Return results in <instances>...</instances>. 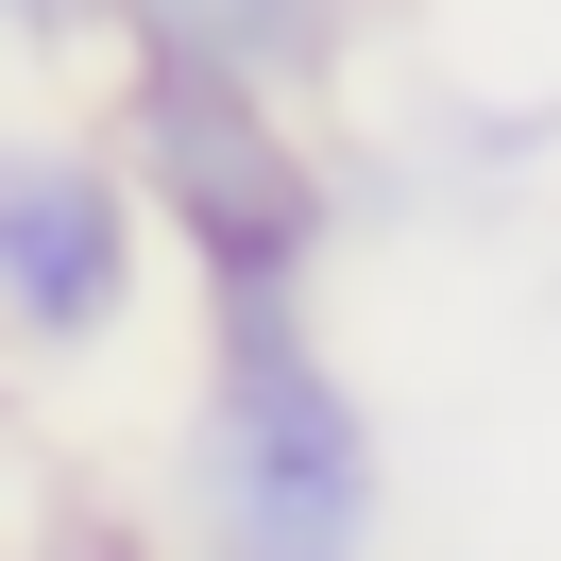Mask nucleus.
<instances>
[{"label":"nucleus","mask_w":561,"mask_h":561,"mask_svg":"<svg viewBox=\"0 0 561 561\" xmlns=\"http://www.w3.org/2000/svg\"><path fill=\"white\" fill-rule=\"evenodd\" d=\"M153 221L85 119H0V341L18 357H103L137 323Z\"/></svg>","instance_id":"3"},{"label":"nucleus","mask_w":561,"mask_h":561,"mask_svg":"<svg viewBox=\"0 0 561 561\" xmlns=\"http://www.w3.org/2000/svg\"><path fill=\"white\" fill-rule=\"evenodd\" d=\"M103 0H0V35H85Z\"/></svg>","instance_id":"6"},{"label":"nucleus","mask_w":561,"mask_h":561,"mask_svg":"<svg viewBox=\"0 0 561 561\" xmlns=\"http://www.w3.org/2000/svg\"><path fill=\"white\" fill-rule=\"evenodd\" d=\"M103 153H119V187H137V221L205 289H323V255H341V171H323V137L289 119V85L187 69V51H119Z\"/></svg>","instance_id":"2"},{"label":"nucleus","mask_w":561,"mask_h":561,"mask_svg":"<svg viewBox=\"0 0 561 561\" xmlns=\"http://www.w3.org/2000/svg\"><path fill=\"white\" fill-rule=\"evenodd\" d=\"M119 51H187V69H239V85H323L357 35H375V0H103Z\"/></svg>","instance_id":"4"},{"label":"nucleus","mask_w":561,"mask_h":561,"mask_svg":"<svg viewBox=\"0 0 561 561\" xmlns=\"http://www.w3.org/2000/svg\"><path fill=\"white\" fill-rule=\"evenodd\" d=\"M391 443L323 357V289H205V375L171 425V561H375Z\"/></svg>","instance_id":"1"},{"label":"nucleus","mask_w":561,"mask_h":561,"mask_svg":"<svg viewBox=\"0 0 561 561\" xmlns=\"http://www.w3.org/2000/svg\"><path fill=\"white\" fill-rule=\"evenodd\" d=\"M18 561H171V545H153V527H119V511H51Z\"/></svg>","instance_id":"5"}]
</instances>
